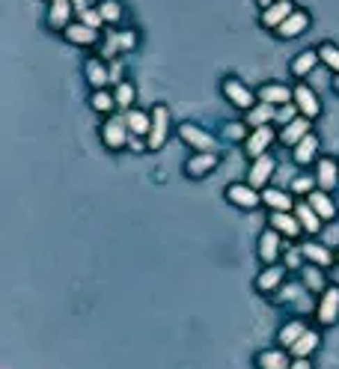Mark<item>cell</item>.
Instances as JSON below:
<instances>
[{
    "label": "cell",
    "instance_id": "obj_1",
    "mask_svg": "<svg viewBox=\"0 0 339 369\" xmlns=\"http://www.w3.org/2000/svg\"><path fill=\"white\" fill-rule=\"evenodd\" d=\"M223 96L229 98V105H235L238 110H250L259 105V96L250 86H244L238 77H226L223 81Z\"/></svg>",
    "mask_w": 339,
    "mask_h": 369
},
{
    "label": "cell",
    "instance_id": "obj_2",
    "mask_svg": "<svg viewBox=\"0 0 339 369\" xmlns=\"http://www.w3.org/2000/svg\"><path fill=\"white\" fill-rule=\"evenodd\" d=\"M179 137L188 143V146H194L196 152H217V143L209 131H203L200 126H194V122H182L179 126Z\"/></svg>",
    "mask_w": 339,
    "mask_h": 369
},
{
    "label": "cell",
    "instance_id": "obj_3",
    "mask_svg": "<svg viewBox=\"0 0 339 369\" xmlns=\"http://www.w3.org/2000/svg\"><path fill=\"white\" fill-rule=\"evenodd\" d=\"M167 128H170V110L164 105L152 107V131L146 137V149H161L167 140Z\"/></svg>",
    "mask_w": 339,
    "mask_h": 369
},
{
    "label": "cell",
    "instance_id": "obj_4",
    "mask_svg": "<svg viewBox=\"0 0 339 369\" xmlns=\"http://www.w3.org/2000/svg\"><path fill=\"white\" fill-rule=\"evenodd\" d=\"M277 137V131L271 128V126H262V128H253L247 134V140H244V149L250 158H262V155H268V146L274 143Z\"/></svg>",
    "mask_w": 339,
    "mask_h": 369
},
{
    "label": "cell",
    "instance_id": "obj_5",
    "mask_svg": "<svg viewBox=\"0 0 339 369\" xmlns=\"http://www.w3.org/2000/svg\"><path fill=\"white\" fill-rule=\"evenodd\" d=\"M292 102L298 105V110H301V116H307V119H315L322 114V102H319V96H315V89H310L307 84H298L292 89Z\"/></svg>",
    "mask_w": 339,
    "mask_h": 369
},
{
    "label": "cell",
    "instance_id": "obj_6",
    "mask_svg": "<svg viewBox=\"0 0 339 369\" xmlns=\"http://www.w3.org/2000/svg\"><path fill=\"white\" fill-rule=\"evenodd\" d=\"M102 137H104V143H107V149H123L125 143H128V137H131V131H128V122H125V116L119 119V116H111L102 126Z\"/></svg>",
    "mask_w": 339,
    "mask_h": 369
},
{
    "label": "cell",
    "instance_id": "obj_7",
    "mask_svg": "<svg viewBox=\"0 0 339 369\" xmlns=\"http://www.w3.org/2000/svg\"><path fill=\"white\" fill-rule=\"evenodd\" d=\"M226 199L232 206H238V209H256L259 203H262V194H259V188H253V185H229L226 188Z\"/></svg>",
    "mask_w": 339,
    "mask_h": 369
},
{
    "label": "cell",
    "instance_id": "obj_8",
    "mask_svg": "<svg viewBox=\"0 0 339 369\" xmlns=\"http://www.w3.org/2000/svg\"><path fill=\"white\" fill-rule=\"evenodd\" d=\"M319 325H333L339 319V286H327L319 301V312H315Z\"/></svg>",
    "mask_w": 339,
    "mask_h": 369
},
{
    "label": "cell",
    "instance_id": "obj_9",
    "mask_svg": "<svg viewBox=\"0 0 339 369\" xmlns=\"http://www.w3.org/2000/svg\"><path fill=\"white\" fill-rule=\"evenodd\" d=\"M280 250H283V232H277L274 227L262 232V236H259V259L265 265H274Z\"/></svg>",
    "mask_w": 339,
    "mask_h": 369
},
{
    "label": "cell",
    "instance_id": "obj_10",
    "mask_svg": "<svg viewBox=\"0 0 339 369\" xmlns=\"http://www.w3.org/2000/svg\"><path fill=\"white\" fill-rule=\"evenodd\" d=\"M72 9L74 0H48V27L63 33L72 24Z\"/></svg>",
    "mask_w": 339,
    "mask_h": 369
},
{
    "label": "cell",
    "instance_id": "obj_11",
    "mask_svg": "<svg viewBox=\"0 0 339 369\" xmlns=\"http://www.w3.org/2000/svg\"><path fill=\"white\" fill-rule=\"evenodd\" d=\"M294 9H298V6H294L292 0H274L271 6L262 9V24L271 27V30H277V27L283 24V21H286V18L294 13Z\"/></svg>",
    "mask_w": 339,
    "mask_h": 369
},
{
    "label": "cell",
    "instance_id": "obj_12",
    "mask_svg": "<svg viewBox=\"0 0 339 369\" xmlns=\"http://www.w3.org/2000/svg\"><path fill=\"white\" fill-rule=\"evenodd\" d=\"M214 167H217V152H196L188 158V164H184V173L191 179H203V176H209Z\"/></svg>",
    "mask_w": 339,
    "mask_h": 369
},
{
    "label": "cell",
    "instance_id": "obj_13",
    "mask_svg": "<svg viewBox=\"0 0 339 369\" xmlns=\"http://www.w3.org/2000/svg\"><path fill=\"white\" fill-rule=\"evenodd\" d=\"M307 27H310V15L303 13V9H294V13H292L286 21H283V24H280L274 33H277L280 39H298Z\"/></svg>",
    "mask_w": 339,
    "mask_h": 369
},
{
    "label": "cell",
    "instance_id": "obj_14",
    "mask_svg": "<svg viewBox=\"0 0 339 369\" xmlns=\"http://www.w3.org/2000/svg\"><path fill=\"white\" fill-rule=\"evenodd\" d=\"M271 227H274L277 232H283L286 239H298L301 236V220L294 218V211H271Z\"/></svg>",
    "mask_w": 339,
    "mask_h": 369
},
{
    "label": "cell",
    "instance_id": "obj_15",
    "mask_svg": "<svg viewBox=\"0 0 339 369\" xmlns=\"http://www.w3.org/2000/svg\"><path fill=\"white\" fill-rule=\"evenodd\" d=\"M274 158L271 155H262V158H253V167H250V185L253 188H265L271 182V176H274Z\"/></svg>",
    "mask_w": 339,
    "mask_h": 369
},
{
    "label": "cell",
    "instance_id": "obj_16",
    "mask_svg": "<svg viewBox=\"0 0 339 369\" xmlns=\"http://www.w3.org/2000/svg\"><path fill=\"white\" fill-rule=\"evenodd\" d=\"M315 182H319L322 191H333L339 182V164L333 158H322L315 164Z\"/></svg>",
    "mask_w": 339,
    "mask_h": 369
},
{
    "label": "cell",
    "instance_id": "obj_17",
    "mask_svg": "<svg viewBox=\"0 0 339 369\" xmlns=\"http://www.w3.org/2000/svg\"><path fill=\"white\" fill-rule=\"evenodd\" d=\"M319 146H322V143H319V137H315V134L310 131V134H307V137H303L301 143H294V146H292L294 164H303V167H307L310 161H315V158H319Z\"/></svg>",
    "mask_w": 339,
    "mask_h": 369
},
{
    "label": "cell",
    "instance_id": "obj_18",
    "mask_svg": "<svg viewBox=\"0 0 339 369\" xmlns=\"http://www.w3.org/2000/svg\"><path fill=\"white\" fill-rule=\"evenodd\" d=\"M310 126H313V119H307V116H298V119H292L289 126H283V131H280V140L286 143V146H294V143H301V140L310 134Z\"/></svg>",
    "mask_w": 339,
    "mask_h": 369
},
{
    "label": "cell",
    "instance_id": "obj_19",
    "mask_svg": "<svg viewBox=\"0 0 339 369\" xmlns=\"http://www.w3.org/2000/svg\"><path fill=\"white\" fill-rule=\"evenodd\" d=\"M259 102H265V105H274V107H280V105H289L292 102V89L289 86H283V84H265V86H259Z\"/></svg>",
    "mask_w": 339,
    "mask_h": 369
},
{
    "label": "cell",
    "instance_id": "obj_20",
    "mask_svg": "<svg viewBox=\"0 0 339 369\" xmlns=\"http://www.w3.org/2000/svg\"><path fill=\"white\" fill-rule=\"evenodd\" d=\"M244 122L250 128H262V126H271V122L277 119V107L274 105H265V102H259L256 107H250V110H244Z\"/></svg>",
    "mask_w": 339,
    "mask_h": 369
},
{
    "label": "cell",
    "instance_id": "obj_21",
    "mask_svg": "<svg viewBox=\"0 0 339 369\" xmlns=\"http://www.w3.org/2000/svg\"><path fill=\"white\" fill-rule=\"evenodd\" d=\"M283 277H286V268H283V265L262 268L259 277H256V289H259V292H274V289H280Z\"/></svg>",
    "mask_w": 339,
    "mask_h": 369
},
{
    "label": "cell",
    "instance_id": "obj_22",
    "mask_svg": "<svg viewBox=\"0 0 339 369\" xmlns=\"http://www.w3.org/2000/svg\"><path fill=\"white\" fill-rule=\"evenodd\" d=\"M294 218L301 220V227L303 232H310V236H319V229H322V218H319V211H315L310 203H298L294 206Z\"/></svg>",
    "mask_w": 339,
    "mask_h": 369
},
{
    "label": "cell",
    "instance_id": "obj_23",
    "mask_svg": "<svg viewBox=\"0 0 339 369\" xmlns=\"http://www.w3.org/2000/svg\"><path fill=\"white\" fill-rule=\"evenodd\" d=\"M63 36L69 39L72 45H95V39H98V30L86 27L84 21H72V24L63 30Z\"/></svg>",
    "mask_w": 339,
    "mask_h": 369
},
{
    "label": "cell",
    "instance_id": "obj_24",
    "mask_svg": "<svg viewBox=\"0 0 339 369\" xmlns=\"http://www.w3.org/2000/svg\"><path fill=\"white\" fill-rule=\"evenodd\" d=\"M84 72H86V81H90L93 89H104V84H111V69L102 63V60H86L84 66Z\"/></svg>",
    "mask_w": 339,
    "mask_h": 369
},
{
    "label": "cell",
    "instance_id": "obj_25",
    "mask_svg": "<svg viewBox=\"0 0 339 369\" xmlns=\"http://www.w3.org/2000/svg\"><path fill=\"white\" fill-rule=\"evenodd\" d=\"M262 203L271 206L274 211H294V203L286 191H280V188H265L262 191Z\"/></svg>",
    "mask_w": 339,
    "mask_h": 369
},
{
    "label": "cell",
    "instance_id": "obj_26",
    "mask_svg": "<svg viewBox=\"0 0 339 369\" xmlns=\"http://www.w3.org/2000/svg\"><path fill=\"white\" fill-rule=\"evenodd\" d=\"M319 63H322L319 51H301L298 57L292 60V75H294V77H307Z\"/></svg>",
    "mask_w": 339,
    "mask_h": 369
},
{
    "label": "cell",
    "instance_id": "obj_27",
    "mask_svg": "<svg viewBox=\"0 0 339 369\" xmlns=\"http://www.w3.org/2000/svg\"><path fill=\"white\" fill-rule=\"evenodd\" d=\"M125 122H128V131H131V134L149 137V131H152V114H143V110H134V107H131L128 114H125Z\"/></svg>",
    "mask_w": 339,
    "mask_h": 369
},
{
    "label": "cell",
    "instance_id": "obj_28",
    "mask_svg": "<svg viewBox=\"0 0 339 369\" xmlns=\"http://www.w3.org/2000/svg\"><path fill=\"white\" fill-rule=\"evenodd\" d=\"M307 197H310L307 203H310L315 211H319L322 220H333V218H336V206H333V199L327 197V191H313V194H307Z\"/></svg>",
    "mask_w": 339,
    "mask_h": 369
},
{
    "label": "cell",
    "instance_id": "obj_29",
    "mask_svg": "<svg viewBox=\"0 0 339 369\" xmlns=\"http://www.w3.org/2000/svg\"><path fill=\"white\" fill-rule=\"evenodd\" d=\"M301 250H303V259H310V262H315V265H322V268H327L333 262V253L324 248V244H319V241H307V244H301Z\"/></svg>",
    "mask_w": 339,
    "mask_h": 369
},
{
    "label": "cell",
    "instance_id": "obj_30",
    "mask_svg": "<svg viewBox=\"0 0 339 369\" xmlns=\"http://www.w3.org/2000/svg\"><path fill=\"white\" fill-rule=\"evenodd\" d=\"M303 286H307L310 292H324V289H327V283H324V268L315 265V262L303 265Z\"/></svg>",
    "mask_w": 339,
    "mask_h": 369
},
{
    "label": "cell",
    "instance_id": "obj_31",
    "mask_svg": "<svg viewBox=\"0 0 339 369\" xmlns=\"http://www.w3.org/2000/svg\"><path fill=\"white\" fill-rule=\"evenodd\" d=\"M256 363H259V369H289V366H292V361L286 357V352H280V349L262 352V354L256 357Z\"/></svg>",
    "mask_w": 339,
    "mask_h": 369
},
{
    "label": "cell",
    "instance_id": "obj_32",
    "mask_svg": "<svg viewBox=\"0 0 339 369\" xmlns=\"http://www.w3.org/2000/svg\"><path fill=\"white\" fill-rule=\"evenodd\" d=\"M303 333H307V325H303V322H289V325H283L280 328V333H277V340L286 345V349H292L294 342H298Z\"/></svg>",
    "mask_w": 339,
    "mask_h": 369
},
{
    "label": "cell",
    "instance_id": "obj_33",
    "mask_svg": "<svg viewBox=\"0 0 339 369\" xmlns=\"http://www.w3.org/2000/svg\"><path fill=\"white\" fill-rule=\"evenodd\" d=\"M315 349H319V333H315V331H307L298 342L292 345V354H294V357H310Z\"/></svg>",
    "mask_w": 339,
    "mask_h": 369
},
{
    "label": "cell",
    "instance_id": "obj_34",
    "mask_svg": "<svg viewBox=\"0 0 339 369\" xmlns=\"http://www.w3.org/2000/svg\"><path fill=\"white\" fill-rule=\"evenodd\" d=\"M319 57H322V63L327 66V69H331L333 75H339V48L333 42H324V45H319Z\"/></svg>",
    "mask_w": 339,
    "mask_h": 369
},
{
    "label": "cell",
    "instance_id": "obj_35",
    "mask_svg": "<svg viewBox=\"0 0 339 369\" xmlns=\"http://www.w3.org/2000/svg\"><path fill=\"white\" fill-rule=\"evenodd\" d=\"M113 107H116L113 93H107V89H93V110H98V114H111Z\"/></svg>",
    "mask_w": 339,
    "mask_h": 369
},
{
    "label": "cell",
    "instance_id": "obj_36",
    "mask_svg": "<svg viewBox=\"0 0 339 369\" xmlns=\"http://www.w3.org/2000/svg\"><path fill=\"white\" fill-rule=\"evenodd\" d=\"M98 13L104 15L107 24H116V21L123 18V3H119V0H102V3H98Z\"/></svg>",
    "mask_w": 339,
    "mask_h": 369
},
{
    "label": "cell",
    "instance_id": "obj_37",
    "mask_svg": "<svg viewBox=\"0 0 339 369\" xmlns=\"http://www.w3.org/2000/svg\"><path fill=\"white\" fill-rule=\"evenodd\" d=\"M113 96H116V105H119V107H125V110H131V105H134V86H131L128 81L116 84Z\"/></svg>",
    "mask_w": 339,
    "mask_h": 369
},
{
    "label": "cell",
    "instance_id": "obj_38",
    "mask_svg": "<svg viewBox=\"0 0 339 369\" xmlns=\"http://www.w3.org/2000/svg\"><path fill=\"white\" fill-rule=\"evenodd\" d=\"M298 116H301L298 105L289 102V105H280V107H277V119H274V122H283V126H289V122H292V119H298Z\"/></svg>",
    "mask_w": 339,
    "mask_h": 369
},
{
    "label": "cell",
    "instance_id": "obj_39",
    "mask_svg": "<svg viewBox=\"0 0 339 369\" xmlns=\"http://www.w3.org/2000/svg\"><path fill=\"white\" fill-rule=\"evenodd\" d=\"M81 21H84V24L86 27H93V30H98V27H104L107 24V21H104V15L102 13H98V9H84V13H81Z\"/></svg>",
    "mask_w": 339,
    "mask_h": 369
},
{
    "label": "cell",
    "instance_id": "obj_40",
    "mask_svg": "<svg viewBox=\"0 0 339 369\" xmlns=\"http://www.w3.org/2000/svg\"><path fill=\"white\" fill-rule=\"evenodd\" d=\"M315 185H319L315 179H310V176H298V179L292 182V194H313V191H315Z\"/></svg>",
    "mask_w": 339,
    "mask_h": 369
},
{
    "label": "cell",
    "instance_id": "obj_41",
    "mask_svg": "<svg viewBox=\"0 0 339 369\" xmlns=\"http://www.w3.org/2000/svg\"><path fill=\"white\" fill-rule=\"evenodd\" d=\"M116 39H119V51H134V30H123V33H116Z\"/></svg>",
    "mask_w": 339,
    "mask_h": 369
},
{
    "label": "cell",
    "instance_id": "obj_42",
    "mask_svg": "<svg viewBox=\"0 0 339 369\" xmlns=\"http://www.w3.org/2000/svg\"><path fill=\"white\" fill-rule=\"evenodd\" d=\"M280 289H283V286H280ZM301 295H303V289H301L298 283H289V286L280 292V301H294V298H301Z\"/></svg>",
    "mask_w": 339,
    "mask_h": 369
},
{
    "label": "cell",
    "instance_id": "obj_43",
    "mask_svg": "<svg viewBox=\"0 0 339 369\" xmlns=\"http://www.w3.org/2000/svg\"><path fill=\"white\" fill-rule=\"evenodd\" d=\"M226 137H232V140H244V137H247V122L229 126V128H226Z\"/></svg>",
    "mask_w": 339,
    "mask_h": 369
},
{
    "label": "cell",
    "instance_id": "obj_44",
    "mask_svg": "<svg viewBox=\"0 0 339 369\" xmlns=\"http://www.w3.org/2000/svg\"><path fill=\"white\" fill-rule=\"evenodd\" d=\"M301 259H303V250H301V248H298V250L292 248V250L286 253V262H289L286 268H301Z\"/></svg>",
    "mask_w": 339,
    "mask_h": 369
},
{
    "label": "cell",
    "instance_id": "obj_45",
    "mask_svg": "<svg viewBox=\"0 0 339 369\" xmlns=\"http://www.w3.org/2000/svg\"><path fill=\"white\" fill-rule=\"evenodd\" d=\"M111 84H113V86L123 84V63H119V60L111 66Z\"/></svg>",
    "mask_w": 339,
    "mask_h": 369
},
{
    "label": "cell",
    "instance_id": "obj_46",
    "mask_svg": "<svg viewBox=\"0 0 339 369\" xmlns=\"http://www.w3.org/2000/svg\"><path fill=\"white\" fill-rule=\"evenodd\" d=\"M128 146L134 149V152H140V149H143V137H140V134H131V137H128Z\"/></svg>",
    "mask_w": 339,
    "mask_h": 369
},
{
    "label": "cell",
    "instance_id": "obj_47",
    "mask_svg": "<svg viewBox=\"0 0 339 369\" xmlns=\"http://www.w3.org/2000/svg\"><path fill=\"white\" fill-rule=\"evenodd\" d=\"M289 369H313V366H310L307 357H298V361H292V366H289Z\"/></svg>",
    "mask_w": 339,
    "mask_h": 369
},
{
    "label": "cell",
    "instance_id": "obj_48",
    "mask_svg": "<svg viewBox=\"0 0 339 369\" xmlns=\"http://www.w3.org/2000/svg\"><path fill=\"white\" fill-rule=\"evenodd\" d=\"M74 9H78V13H84V9H90V6H86V0H74Z\"/></svg>",
    "mask_w": 339,
    "mask_h": 369
},
{
    "label": "cell",
    "instance_id": "obj_49",
    "mask_svg": "<svg viewBox=\"0 0 339 369\" xmlns=\"http://www.w3.org/2000/svg\"><path fill=\"white\" fill-rule=\"evenodd\" d=\"M256 3H259L262 9H265V6H271V3H274V0H256Z\"/></svg>",
    "mask_w": 339,
    "mask_h": 369
},
{
    "label": "cell",
    "instance_id": "obj_50",
    "mask_svg": "<svg viewBox=\"0 0 339 369\" xmlns=\"http://www.w3.org/2000/svg\"><path fill=\"white\" fill-rule=\"evenodd\" d=\"M333 89H336V93H339V75L333 77Z\"/></svg>",
    "mask_w": 339,
    "mask_h": 369
},
{
    "label": "cell",
    "instance_id": "obj_51",
    "mask_svg": "<svg viewBox=\"0 0 339 369\" xmlns=\"http://www.w3.org/2000/svg\"><path fill=\"white\" fill-rule=\"evenodd\" d=\"M336 259H339V250H336Z\"/></svg>",
    "mask_w": 339,
    "mask_h": 369
}]
</instances>
